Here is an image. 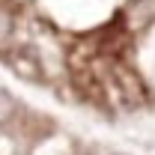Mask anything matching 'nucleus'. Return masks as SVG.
<instances>
[{
	"label": "nucleus",
	"mask_w": 155,
	"mask_h": 155,
	"mask_svg": "<svg viewBox=\"0 0 155 155\" xmlns=\"http://www.w3.org/2000/svg\"><path fill=\"white\" fill-rule=\"evenodd\" d=\"M15 42V12L0 0V54H9Z\"/></svg>",
	"instance_id": "1"
},
{
	"label": "nucleus",
	"mask_w": 155,
	"mask_h": 155,
	"mask_svg": "<svg viewBox=\"0 0 155 155\" xmlns=\"http://www.w3.org/2000/svg\"><path fill=\"white\" fill-rule=\"evenodd\" d=\"M15 116H18V101H15V96L6 87H0V128L9 125Z\"/></svg>",
	"instance_id": "2"
}]
</instances>
